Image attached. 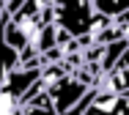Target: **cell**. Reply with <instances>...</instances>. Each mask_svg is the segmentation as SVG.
Here are the masks:
<instances>
[{
	"instance_id": "1",
	"label": "cell",
	"mask_w": 129,
	"mask_h": 115,
	"mask_svg": "<svg viewBox=\"0 0 129 115\" xmlns=\"http://www.w3.org/2000/svg\"><path fill=\"white\" fill-rule=\"evenodd\" d=\"M93 17H96L93 0H55V25L72 33L74 38L91 33Z\"/></svg>"
},
{
	"instance_id": "2",
	"label": "cell",
	"mask_w": 129,
	"mask_h": 115,
	"mask_svg": "<svg viewBox=\"0 0 129 115\" xmlns=\"http://www.w3.org/2000/svg\"><path fill=\"white\" fill-rule=\"evenodd\" d=\"M91 90V85H85L82 80H77L74 74H66L60 82H55V85H50L44 93L52 99V104H55V110L60 115H66L72 107H77L80 101H82V96Z\"/></svg>"
},
{
	"instance_id": "3",
	"label": "cell",
	"mask_w": 129,
	"mask_h": 115,
	"mask_svg": "<svg viewBox=\"0 0 129 115\" xmlns=\"http://www.w3.org/2000/svg\"><path fill=\"white\" fill-rule=\"evenodd\" d=\"M41 77H44V66H22V69H17V71H11V74H3V90L14 93V96L22 101V96H25L33 85H39Z\"/></svg>"
},
{
	"instance_id": "4",
	"label": "cell",
	"mask_w": 129,
	"mask_h": 115,
	"mask_svg": "<svg viewBox=\"0 0 129 115\" xmlns=\"http://www.w3.org/2000/svg\"><path fill=\"white\" fill-rule=\"evenodd\" d=\"M85 115H129V96H115L99 90V99Z\"/></svg>"
},
{
	"instance_id": "5",
	"label": "cell",
	"mask_w": 129,
	"mask_h": 115,
	"mask_svg": "<svg viewBox=\"0 0 129 115\" xmlns=\"http://www.w3.org/2000/svg\"><path fill=\"white\" fill-rule=\"evenodd\" d=\"M99 90L104 93H115V96H129V66L126 63H121V66H115L113 71H107L102 77V82H99Z\"/></svg>"
},
{
	"instance_id": "6",
	"label": "cell",
	"mask_w": 129,
	"mask_h": 115,
	"mask_svg": "<svg viewBox=\"0 0 129 115\" xmlns=\"http://www.w3.org/2000/svg\"><path fill=\"white\" fill-rule=\"evenodd\" d=\"M58 36H60V28H58L55 22L41 30V36L36 38V49H39V55H41V57L47 55V52H52V49L60 47V44H58Z\"/></svg>"
},
{
	"instance_id": "7",
	"label": "cell",
	"mask_w": 129,
	"mask_h": 115,
	"mask_svg": "<svg viewBox=\"0 0 129 115\" xmlns=\"http://www.w3.org/2000/svg\"><path fill=\"white\" fill-rule=\"evenodd\" d=\"M22 112L25 115H60L58 110H55V104H52V99L47 96V93H39Z\"/></svg>"
},
{
	"instance_id": "8",
	"label": "cell",
	"mask_w": 129,
	"mask_h": 115,
	"mask_svg": "<svg viewBox=\"0 0 129 115\" xmlns=\"http://www.w3.org/2000/svg\"><path fill=\"white\" fill-rule=\"evenodd\" d=\"M93 6H96L99 14L110 17V19H115V17L129 11V0H93Z\"/></svg>"
},
{
	"instance_id": "9",
	"label": "cell",
	"mask_w": 129,
	"mask_h": 115,
	"mask_svg": "<svg viewBox=\"0 0 129 115\" xmlns=\"http://www.w3.org/2000/svg\"><path fill=\"white\" fill-rule=\"evenodd\" d=\"M0 115H22V101L8 90L0 93Z\"/></svg>"
},
{
	"instance_id": "10",
	"label": "cell",
	"mask_w": 129,
	"mask_h": 115,
	"mask_svg": "<svg viewBox=\"0 0 129 115\" xmlns=\"http://www.w3.org/2000/svg\"><path fill=\"white\" fill-rule=\"evenodd\" d=\"M8 3H11V0H3V8H6V6H8Z\"/></svg>"
},
{
	"instance_id": "11",
	"label": "cell",
	"mask_w": 129,
	"mask_h": 115,
	"mask_svg": "<svg viewBox=\"0 0 129 115\" xmlns=\"http://www.w3.org/2000/svg\"><path fill=\"white\" fill-rule=\"evenodd\" d=\"M22 115H25V112H22Z\"/></svg>"
}]
</instances>
